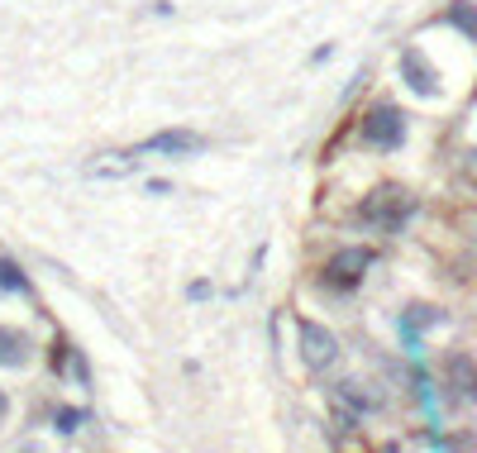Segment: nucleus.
Here are the masks:
<instances>
[{
    "label": "nucleus",
    "instance_id": "14",
    "mask_svg": "<svg viewBox=\"0 0 477 453\" xmlns=\"http://www.w3.org/2000/svg\"><path fill=\"white\" fill-rule=\"evenodd\" d=\"M5 410H10V401H5V391H0V420H5Z\"/></svg>",
    "mask_w": 477,
    "mask_h": 453
},
{
    "label": "nucleus",
    "instance_id": "8",
    "mask_svg": "<svg viewBox=\"0 0 477 453\" xmlns=\"http://www.w3.org/2000/svg\"><path fill=\"white\" fill-rule=\"evenodd\" d=\"M143 149H149V153H162V158H181V153H196L201 139L186 134V129H162V134H153L149 143H143Z\"/></svg>",
    "mask_w": 477,
    "mask_h": 453
},
{
    "label": "nucleus",
    "instance_id": "10",
    "mask_svg": "<svg viewBox=\"0 0 477 453\" xmlns=\"http://www.w3.org/2000/svg\"><path fill=\"white\" fill-rule=\"evenodd\" d=\"M0 292H19V296L29 292V277L19 273V267H15L10 258H0Z\"/></svg>",
    "mask_w": 477,
    "mask_h": 453
},
{
    "label": "nucleus",
    "instance_id": "3",
    "mask_svg": "<svg viewBox=\"0 0 477 453\" xmlns=\"http://www.w3.org/2000/svg\"><path fill=\"white\" fill-rule=\"evenodd\" d=\"M339 358V339L329 335L325 324L316 320H301V363L310 367V373H325L329 363Z\"/></svg>",
    "mask_w": 477,
    "mask_h": 453
},
{
    "label": "nucleus",
    "instance_id": "13",
    "mask_svg": "<svg viewBox=\"0 0 477 453\" xmlns=\"http://www.w3.org/2000/svg\"><path fill=\"white\" fill-rule=\"evenodd\" d=\"M15 453H44V444H34V439H29V444H19Z\"/></svg>",
    "mask_w": 477,
    "mask_h": 453
},
{
    "label": "nucleus",
    "instance_id": "2",
    "mask_svg": "<svg viewBox=\"0 0 477 453\" xmlns=\"http://www.w3.org/2000/svg\"><path fill=\"white\" fill-rule=\"evenodd\" d=\"M416 211V201H410L401 187H382V191H372L368 205H363V220L372 224H382V230H397V224Z\"/></svg>",
    "mask_w": 477,
    "mask_h": 453
},
{
    "label": "nucleus",
    "instance_id": "9",
    "mask_svg": "<svg viewBox=\"0 0 477 453\" xmlns=\"http://www.w3.org/2000/svg\"><path fill=\"white\" fill-rule=\"evenodd\" d=\"M449 25L477 44V5H472V0H453V5H449Z\"/></svg>",
    "mask_w": 477,
    "mask_h": 453
},
{
    "label": "nucleus",
    "instance_id": "11",
    "mask_svg": "<svg viewBox=\"0 0 477 453\" xmlns=\"http://www.w3.org/2000/svg\"><path fill=\"white\" fill-rule=\"evenodd\" d=\"M77 425H81V410H72V406H67V410H57V429H62V435H72Z\"/></svg>",
    "mask_w": 477,
    "mask_h": 453
},
{
    "label": "nucleus",
    "instance_id": "5",
    "mask_svg": "<svg viewBox=\"0 0 477 453\" xmlns=\"http://www.w3.org/2000/svg\"><path fill=\"white\" fill-rule=\"evenodd\" d=\"M368 263H372V253H368V249H344V253L329 258L325 282H335V286H354V282L363 277V267H368Z\"/></svg>",
    "mask_w": 477,
    "mask_h": 453
},
{
    "label": "nucleus",
    "instance_id": "12",
    "mask_svg": "<svg viewBox=\"0 0 477 453\" xmlns=\"http://www.w3.org/2000/svg\"><path fill=\"white\" fill-rule=\"evenodd\" d=\"M468 177L477 181V149H468Z\"/></svg>",
    "mask_w": 477,
    "mask_h": 453
},
{
    "label": "nucleus",
    "instance_id": "6",
    "mask_svg": "<svg viewBox=\"0 0 477 453\" xmlns=\"http://www.w3.org/2000/svg\"><path fill=\"white\" fill-rule=\"evenodd\" d=\"M444 377H449V386L459 391V396H468V401H477V358L472 354H449L444 358Z\"/></svg>",
    "mask_w": 477,
    "mask_h": 453
},
{
    "label": "nucleus",
    "instance_id": "4",
    "mask_svg": "<svg viewBox=\"0 0 477 453\" xmlns=\"http://www.w3.org/2000/svg\"><path fill=\"white\" fill-rule=\"evenodd\" d=\"M401 81L416 96H440V72H434V63H430L420 48H406L401 53Z\"/></svg>",
    "mask_w": 477,
    "mask_h": 453
},
{
    "label": "nucleus",
    "instance_id": "1",
    "mask_svg": "<svg viewBox=\"0 0 477 453\" xmlns=\"http://www.w3.org/2000/svg\"><path fill=\"white\" fill-rule=\"evenodd\" d=\"M363 143L368 149H382V153L401 149L406 143V115L397 106H372L363 115Z\"/></svg>",
    "mask_w": 477,
    "mask_h": 453
},
{
    "label": "nucleus",
    "instance_id": "7",
    "mask_svg": "<svg viewBox=\"0 0 477 453\" xmlns=\"http://www.w3.org/2000/svg\"><path fill=\"white\" fill-rule=\"evenodd\" d=\"M34 358V344L25 329H15V324H0V367H25Z\"/></svg>",
    "mask_w": 477,
    "mask_h": 453
}]
</instances>
